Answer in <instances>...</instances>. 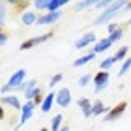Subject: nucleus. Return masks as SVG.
<instances>
[{"label":"nucleus","instance_id":"obj_17","mask_svg":"<svg viewBox=\"0 0 131 131\" xmlns=\"http://www.w3.org/2000/svg\"><path fill=\"white\" fill-rule=\"evenodd\" d=\"M92 112H94V114H103V112H107V107L103 105V101H96V103H94L92 105Z\"/></svg>","mask_w":131,"mask_h":131},{"label":"nucleus","instance_id":"obj_11","mask_svg":"<svg viewBox=\"0 0 131 131\" xmlns=\"http://www.w3.org/2000/svg\"><path fill=\"white\" fill-rule=\"evenodd\" d=\"M38 19L39 17L34 13V11H25V13L21 15V23L25 26H30V25H34V23H38Z\"/></svg>","mask_w":131,"mask_h":131},{"label":"nucleus","instance_id":"obj_21","mask_svg":"<svg viewBox=\"0 0 131 131\" xmlns=\"http://www.w3.org/2000/svg\"><path fill=\"white\" fill-rule=\"evenodd\" d=\"M112 64H116V58H114V56H111V58H105V60L99 64V68H101V71H107V69H109Z\"/></svg>","mask_w":131,"mask_h":131},{"label":"nucleus","instance_id":"obj_35","mask_svg":"<svg viewBox=\"0 0 131 131\" xmlns=\"http://www.w3.org/2000/svg\"><path fill=\"white\" fill-rule=\"evenodd\" d=\"M129 23H131V19H129Z\"/></svg>","mask_w":131,"mask_h":131},{"label":"nucleus","instance_id":"obj_23","mask_svg":"<svg viewBox=\"0 0 131 131\" xmlns=\"http://www.w3.org/2000/svg\"><path fill=\"white\" fill-rule=\"evenodd\" d=\"M129 68H131V58H127V60L120 66V69H118V75H120V77H122V75H126Z\"/></svg>","mask_w":131,"mask_h":131},{"label":"nucleus","instance_id":"obj_13","mask_svg":"<svg viewBox=\"0 0 131 131\" xmlns=\"http://www.w3.org/2000/svg\"><path fill=\"white\" fill-rule=\"evenodd\" d=\"M94 58H96V52H88V54H84V56H81V58H77V60L73 62V68H81V66H84V64H88V62H92Z\"/></svg>","mask_w":131,"mask_h":131},{"label":"nucleus","instance_id":"obj_32","mask_svg":"<svg viewBox=\"0 0 131 131\" xmlns=\"http://www.w3.org/2000/svg\"><path fill=\"white\" fill-rule=\"evenodd\" d=\"M107 30H109V34H114V32L118 30V26H116V25H109V28H107Z\"/></svg>","mask_w":131,"mask_h":131},{"label":"nucleus","instance_id":"obj_1","mask_svg":"<svg viewBox=\"0 0 131 131\" xmlns=\"http://www.w3.org/2000/svg\"><path fill=\"white\" fill-rule=\"evenodd\" d=\"M127 2H112L107 9H103V13H101L97 19H96V25H105V23H109L111 19H114V17L118 15V11L126 8Z\"/></svg>","mask_w":131,"mask_h":131},{"label":"nucleus","instance_id":"obj_33","mask_svg":"<svg viewBox=\"0 0 131 131\" xmlns=\"http://www.w3.org/2000/svg\"><path fill=\"white\" fill-rule=\"evenodd\" d=\"M60 131H69V127H68V126H64V127H62Z\"/></svg>","mask_w":131,"mask_h":131},{"label":"nucleus","instance_id":"obj_6","mask_svg":"<svg viewBox=\"0 0 131 131\" xmlns=\"http://www.w3.org/2000/svg\"><path fill=\"white\" fill-rule=\"evenodd\" d=\"M94 82H96V94H99L101 90H105L107 88V84H109V73L107 71H101V73H97L96 75V79H94Z\"/></svg>","mask_w":131,"mask_h":131},{"label":"nucleus","instance_id":"obj_24","mask_svg":"<svg viewBox=\"0 0 131 131\" xmlns=\"http://www.w3.org/2000/svg\"><path fill=\"white\" fill-rule=\"evenodd\" d=\"M90 81H92V77L88 75V73L81 75V79H79V86H81V88H84V86H88V84H90Z\"/></svg>","mask_w":131,"mask_h":131},{"label":"nucleus","instance_id":"obj_27","mask_svg":"<svg viewBox=\"0 0 131 131\" xmlns=\"http://www.w3.org/2000/svg\"><path fill=\"white\" fill-rule=\"evenodd\" d=\"M60 81H62V73H56V75H52V79H51V82H49V86H51V88H54V86H56Z\"/></svg>","mask_w":131,"mask_h":131},{"label":"nucleus","instance_id":"obj_34","mask_svg":"<svg viewBox=\"0 0 131 131\" xmlns=\"http://www.w3.org/2000/svg\"><path fill=\"white\" fill-rule=\"evenodd\" d=\"M126 8H131V2H127V4H126Z\"/></svg>","mask_w":131,"mask_h":131},{"label":"nucleus","instance_id":"obj_16","mask_svg":"<svg viewBox=\"0 0 131 131\" xmlns=\"http://www.w3.org/2000/svg\"><path fill=\"white\" fill-rule=\"evenodd\" d=\"M62 120H64V116L62 114H56L54 118H52V122H51V131H60L64 126H62Z\"/></svg>","mask_w":131,"mask_h":131},{"label":"nucleus","instance_id":"obj_20","mask_svg":"<svg viewBox=\"0 0 131 131\" xmlns=\"http://www.w3.org/2000/svg\"><path fill=\"white\" fill-rule=\"evenodd\" d=\"M92 6H96V2H92V0H82V2H79V4L75 6V9H77V11H82V9L92 8Z\"/></svg>","mask_w":131,"mask_h":131},{"label":"nucleus","instance_id":"obj_28","mask_svg":"<svg viewBox=\"0 0 131 131\" xmlns=\"http://www.w3.org/2000/svg\"><path fill=\"white\" fill-rule=\"evenodd\" d=\"M77 105H79L81 109H86V107H92V105H90V101H88L86 97H81V99H79V103H77Z\"/></svg>","mask_w":131,"mask_h":131},{"label":"nucleus","instance_id":"obj_2","mask_svg":"<svg viewBox=\"0 0 131 131\" xmlns=\"http://www.w3.org/2000/svg\"><path fill=\"white\" fill-rule=\"evenodd\" d=\"M126 107H127V103H118L116 107H112V109L105 114V118L103 120L105 122H114V120H118L122 114H124V111H126Z\"/></svg>","mask_w":131,"mask_h":131},{"label":"nucleus","instance_id":"obj_18","mask_svg":"<svg viewBox=\"0 0 131 131\" xmlns=\"http://www.w3.org/2000/svg\"><path fill=\"white\" fill-rule=\"evenodd\" d=\"M36 84H38V82H36L34 79L32 81H28V82H23V84L19 86V88H17V90H23V92H30V90H34V88H36Z\"/></svg>","mask_w":131,"mask_h":131},{"label":"nucleus","instance_id":"obj_9","mask_svg":"<svg viewBox=\"0 0 131 131\" xmlns=\"http://www.w3.org/2000/svg\"><path fill=\"white\" fill-rule=\"evenodd\" d=\"M62 17L60 11H52V13H43L38 19V25H52V23H56L58 19Z\"/></svg>","mask_w":131,"mask_h":131},{"label":"nucleus","instance_id":"obj_26","mask_svg":"<svg viewBox=\"0 0 131 131\" xmlns=\"http://www.w3.org/2000/svg\"><path fill=\"white\" fill-rule=\"evenodd\" d=\"M122 36H124V30H122V28H118L114 34H111V36H109V39L112 41V43H114V41H118V39L122 38Z\"/></svg>","mask_w":131,"mask_h":131},{"label":"nucleus","instance_id":"obj_7","mask_svg":"<svg viewBox=\"0 0 131 131\" xmlns=\"http://www.w3.org/2000/svg\"><path fill=\"white\" fill-rule=\"evenodd\" d=\"M92 43H96V34H94V32H86L84 36H82V38L77 39L75 49H84V47L92 45Z\"/></svg>","mask_w":131,"mask_h":131},{"label":"nucleus","instance_id":"obj_10","mask_svg":"<svg viewBox=\"0 0 131 131\" xmlns=\"http://www.w3.org/2000/svg\"><path fill=\"white\" fill-rule=\"evenodd\" d=\"M54 101H56V94H54V92H49V94L45 96L43 103H41V112H51L52 105H54Z\"/></svg>","mask_w":131,"mask_h":131},{"label":"nucleus","instance_id":"obj_30","mask_svg":"<svg viewBox=\"0 0 131 131\" xmlns=\"http://www.w3.org/2000/svg\"><path fill=\"white\" fill-rule=\"evenodd\" d=\"M4 21H6V9L2 6V9H0V25H4Z\"/></svg>","mask_w":131,"mask_h":131},{"label":"nucleus","instance_id":"obj_8","mask_svg":"<svg viewBox=\"0 0 131 131\" xmlns=\"http://www.w3.org/2000/svg\"><path fill=\"white\" fill-rule=\"evenodd\" d=\"M56 103L60 105V107H69V103H71V94H69L68 88H60V90H58V94H56Z\"/></svg>","mask_w":131,"mask_h":131},{"label":"nucleus","instance_id":"obj_4","mask_svg":"<svg viewBox=\"0 0 131 131\" xmlns=\"http://www.w3.org/2000/svg\"><path fill=\"white\" fill-rule=\"evenodd\" d=\"M25 77H26V69H19V71H15V73L9 77L8 86L11 88V90H13V88H19L23 82H25Z\"/></svg>","mask_w":131,"mask_h":131},{"label":"nucleus","instance_id":"obj_3","mask_svg":"<svg viewBox=\"0 0 131 131\" xmlns=\"http://www.w3.org/2000/svg\"><path fill=\"white\" fill-rule=\"evenodd\" d=\"M34 107H36V103H34V101H26V103L23 105V109H21V120H19V127L23 126V124H26V122L32 118Z\"/></svg>","mask_w":131,"mask_h":131},{"label":"nucleus","instance_id":"obj_25","mask_svg":"<svg viewBox=\"0 0 131 131\" xmlns=\"http://www.w3.org/2000/svg\"><path fill=\"white\" fill-rule=\"evenodd\" d=\"M34 8L36 9H49V0H36Z\"/></svg>","mask_w":131,"mask_h":131},{"label":"nucleus","instance_id":"obj_5","mask_svg":"<svg viewBox=\"0 0 131 131\" xmlns=\"http://www.w3.org/2000/svg\"><path fill=\"white\" fill-rule=\"evenodd\" d=\"M49 38H51V34H43V36H36V38H32V39H26L25 43H21V51L32 49V47H36V45H39V43H43V41H47Z\"/></svg>","mask_w":131,"mask_h":131},{"label":"nucleus","instance_id":"obj_29","mask_svg":"<svg viewBox=\"0 0 131 131\" xmlns=\"http://www.w3.org/2000/svg\"><path fill=\"white\" fill-rule=\"evenodd\" d=\"M111 4H112V2H109V0H101V2H96V8H103V9H107Z\"/></svg>","mask_w":131,"mask_h":131},{"label":"nucleus","instance_id":"obj_22","mask_svg":"<svg viewBox=\"0 0 131 131\" xmlns=\"http://www.w3.org/2000/svg\"><path fill=\"white\" fill-rule=\"evenodd\" d=\"M127 47H120V49H118V52L114 54V58H116V62H120V60H124V58L127 56Z\"/></svg>","mask_w":131,"mask_h":131},{"label":"nucleus","instance_id":"obj_15","mask_svg":"<svg viewBox=\"0 0 131 131\" xmlns=\"http://www.w3.org/2000/svg\"><path fill=\"white\" fill-rule=\"evenodd\" d=\"M68 4V0H49V9L47 13H52V11H60L62 6Z\"/></svg>","mask_w":131,"mask_h":131},{"label":"nucleus","instance_id":"obj_12","mask_svg":"<svg viewBox=\"0 0 131 131\" xmlns=\"http://www.w3.org/2000/svg\"><path fill=\"white\" fill-rule=\"evenodd\" d=\"M2 105L13 107V109H23V105L19 103V97L15 96H2Z\"/></svg>","mask_w":131,"mask_h":131},{"label":"nucleus","instance_id":"obj_19","mask_svg":"<svg viewBox=\"0 0 131 131\" xmlns=\"http://www.w3.org/2000/svg\"><path fill=\"white\" fill-rule=\"evenodd\" d=\"M39 94H41V88H34V90H30V92L25 94V97H26V101H36V99L39 97Z\"/></svg>","mask_w":131,"mask_h":131},{"label":"nucleus","instance_id":"obj_14","mask_svg":"<svg viewBox=\"0 0 131 131\" xmlns=\"http://www.w3.org/2000/svg\"><path fill=\"white\" fill-rule=\"evenodd\" d=\"M111 45H112V41L109 39V38H105V39H101V41H97L96 45H94V52H103V51H107V49H111Z\"/></svg>","mask_w":131,"mask_h":131},{"label":"nucleus","instance_id":"obj_31","mask_svg":"<svg viewBox=\"0 0 131 131\" xmlns=\"http://www.w3.org/2000/svg\"><path fill=\"white\" fill-rule=\"evenodd\" d=\"M6 41H8V34H6V32H2V34H0V45H4Z\"/></svg>","mask_w":131,"mask_h":131}]
</instances>
